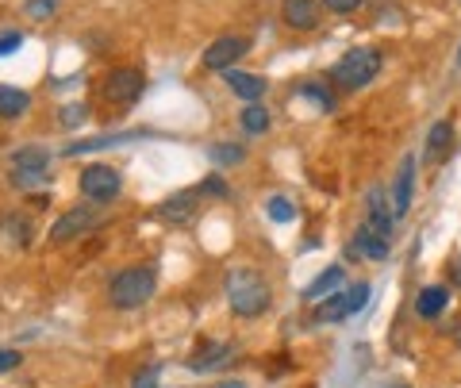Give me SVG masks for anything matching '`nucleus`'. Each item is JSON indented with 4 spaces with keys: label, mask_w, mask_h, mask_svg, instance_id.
<instances>
[{
    "label": "nucleus",
    "mask_w": 461,
    "mask_h": 388,
    "mask_svg": "<svg viewBox=\"0 0 461 388\" xmlns=\"http://www.w3.org/2000/svg\"><path fill=\"white\" fill-rule=\"evenodd\" d=\"M223 293H227V304L242 320H254V315H266L273 296H269V284L262 281V273L254 269H230L227 281H223Z\"/></svg>",
    "instance_id": "f257e3e1"
},
{
    "label": "nucleus",
    "mask_w": 461,
    "mask_h": 388,
    "mask_svg": "<svg viewBox=\"0 0 461 388\" xmlns=\"http://www.w3.org/2000/svg\"><path fill=\"white\" fill-rule=\"evenodd\" d=\"M158 289V273L150 266H131V269H123V273H115L112 284H108V300L120 311H131L139 304H147V300L154 296Z\"/></svg>",
    "instance_id": "f03ea898"
},
{
    "label": "nucleus",
    "mask_w": 461,
    "mask_h": 388,
    "mask_svg": "<svg viewBox=\"0 0 461 388\" xmlns=\"http://www.w3.org/2000/svg\"><path fill=\"white\" fill-rule=\"evenodd\" d=\"M381 74V50L377 47H354L350 54L330 66V81L339 89H366V85Z\"/></svg>",
    "instance_id": "7ed1b4c3"
},
{
    "label": "nucleus",
    "mask_w": 461,
    "mask_h": 388,
    "mask_svg": "<svg viewBox=\"0 0 461 388\" xmlns=\"http://www.w3.org/2000/svg\"><path fill=\"white\" fill-rule=\"evenodd\" d=\"M47 169H50V150L47 147H20L12 154V185L16 189H39L47 181Z\"/></svg>",
    "instance_id": "20e7f679"
},
{
    "label": "nucleus",
    "mask_w": 461,
    "mask_h": 388,
    "mask_svg": "<svg viewBox=\"0 0 461 388\" xmlns=\"http://www.w3.org/2000/svg\"><path fill=\"white\" fill-rule=\"evenodd\" d=\"M81 193L85 200H93V204H108V200H115L123 193V181L120 174H115L112 166H85L81 169Z\"/></svg>",
    "instance_id": "39448f33"
},
{
    "label": "nucleus",
    "mask_w": 461,
    "mask_h": 388,
    "mask_svg": "<svg viewBox=\"0 0 461 388\" xmlns=\"http://www.w3.org/2000/svg\"><path fill=\"white\" fill-rule=\"evenodd\" d=\"M366 300H369V284L357 281L354 289H346V293H339V296H327L323 304L315 308V323H339V320H346V315L362 311Z\"/></svg>",
    "instance_id": "423d86ee"
},
{
    "label": "nucleus",
    "mask_w": 461,
    "mask_h": 388,
    "mask_svg": "<svg viewBox=\"0 0 461 388\" xmlns=\"http://www.w3.org/2000/svg\"><path fill=\"white\" fill-rule=\"evenodd\" d=\"M142 89H147V77H142L139 69H112V74L100 81V93H104L112 104H120V108L139 104Z\"/></svg>",
    "instance_id": "0eeeda50"
},
{
    "label": "nucleus",
    "mask_w": 461,
    "mask_h": 388,
    "mask_svg": "<svg viewBox=\"0 0 461 388\" xmlns=\"http://www.w3.org/2000/svg\"><path fill=\"white\" fill-rule=\"evenodd\" d=\"M247 50H250V39H242V35H223V39H215L212 47L204 50V69H212V74H227L230 62H239Z\"/></svg>",
    "instance_id": "6e6552de"
},
{
    "label": "nucleus",
    "mask_w": 461,
    "mask_h": 388,
    "mask_svg": "<svg viewBox=\"0 0 461 388\" xmlns=\"http://www.w3.org/2000/svg\"><path fill=\"white\" fill-rule=\"evenodd\" d=\"M96 223H100V212L96 208H69L66 215H58V223L50 227V242L81 239V235H89Z\"/></svg>",
    "instance_id": "1a4fd4ad"
},
{
    "label": "nucleus",
    "mask_w": 461,
    "mask_h": 388,
    "mask_svg": "<svg viewBox=\"0 0 461 388\" xmlns=\"http://www.w3.org/2000/svg\"><path fill=\"white\" fill-rule=\"evenodd\" d=\"M411 193H415V154H408L400 162V169H396V181H393V215L396 220H403L408 215V208H411Z\"/></svg>",
    "instance_id": "9d476101"
},
{
    "label": "nucleus",
    "mask_w": 461,
    "mask_h": 388,
    "mask_svg": "<svg viewBox=\"0 0 461 388\" xmlns=\"http://www.w3.org/2000/svg\"><path fill=\"white\" fill-rule=\"evenodd\" d=\"M350 254L366 257V262H384V257H388V239L381 231H373L369 223H362L354 231V239H350Z\"/></svg>",
    "instance_id": "9b49d317"
},
{
    "label": "nucleus",
    "mask_w": 461,
    "mask_h": 388,
    "mask_svg": "<svg viewBox=\"0 0 461 388\" xmlns=\"http://www.w3.org/2000/svg\"><path fill=\"white\" fill-rule=\"evenodd\" d=\"M281 20L293 27V32H308V27L320 23V0H285Z\"/></svg>",
    "instance_id": "f8f14e48"
},
{
    "label": "nucleus",
    "mask_w": 461,
    "mask_h": 388,
    "mask_svg": "<svg viewBox=\"0 0 461 388\" xmlns=\"http://www.w3.org/2000/svg\"><path fill=\"white\" fill-rule=\"evenodd\" d=\"M223 81H227V89L235 93L239 100H247V104H262V96H266V81L262 77L242 74V69H227Z\"/></svg>",
    "instance_id": "ddd939ff"
},
{
    "label": "nucleus",
    "mask_w": 461,
    "mask_h": 388,
    "mask_svg": "<svg viewBox=\"0 0 461 388\" xmlns=\"http://www.w3.org/2000/svg\"><path fill=\"white\" fill-rule=\"evenodd\" d=\"M446 308H450V289H446V284H430V289L415 296V311H420L423 320H438Z\"/></svg>",
    "instance_id": "4468645a"
},
{
    "label": "nucleus",
    "mask_w": 461,
    "mask_h": 388,
    "mask_svg": "<svg viewBox=\"0 0 461 388\" xmlns=\"http://www.w3.org/2000/svg\"><path fill=\"white\" fill-rule=\"evenodd\" d=\"M196 196H200V189L196 193H173L162 208H158V215H162L166 223H185V220H193V212H196Z\"/></svg>",
    "instance_id": "2eb2a0df"
},
{
    "label": "nucleus",
    "mask_w": 461,
    "mask_h": 388,
    "mask_svg": "<svg viewBox=\"0 0 461 388\" xmlns=\"http://www.w3.org/2000/svg\"><path fill=\"white\" fill-rule=\"evenodd\" d=\"M450 142H454V123L450 120L430 123V131H427V162H442L446 150H450Z\"/></svg>",
    "instance_id": "dca6fc26"
},
{
    "label": "nucleus",
    "mask_w": 461,
    "mask_h": 388,
    "mask_svg": "<svg viewBox=\"0 0 461 388\" xmlns=\"http://www.w3.org/2000/svg\"><path fill=\"white\" fill-rule=\"evenodd\" d=\"M32 108V93H23L20 85H0V116H23Z\"/></svg>",
    "instance_id": "f3484780"
},
{
    "label": "nucleus",
    "mask_w": 461,
    "mask_h": 388,
    "mask_svg": "<svg viewBox=\"0 0 461 388\" xmlns=\"http://www.w3.org/2000/svg\"><path fill=\"white\" fill-rule=\"evenodd\" d=\"M339 284H342V266H330V269H323L320 277H315V281L308 284V289H304V296H308V300H320V296L327 300L330 293L339 289Z\"/></svg>",
    "instance_id": "a211bd4d"
},
{
    "label": "nucleus",
    "mask_w": 461,
    "mask_h": 388,
    "mask_svg": "<svg viewBox=\"0 0 461 388\" xmlns=\"http://www.w3.org/2000/svg\"><path fill=\"white\" fill-rule=\"evenodd\" d=\"M239 123H242V131L247 135H266L269 131V112L262 104H247L242 108V116H239Z\"/></svg>",
    "instance_id": "6ab92c4d"
},
{
    "label": "nucleus",
    "mask_w": 461,
    "mask_h": 388,
    "mask_svg": "<svg viewBox=\"0 0 461 388\" xmlns=\"http://www.w3.org/2000/svg\"><path fill=\"white\" fill-rule=\"evenodd\" d=\"M139 139L135 131H127V135H96V139H85V142H74L66 154H85V150H104V147H120V142H131Z\"/></svg>",
    "instance_id": "aec40b11"
},
{
    "label": "nucleus",
    "mask_w": 461,
    "mask_h": 388,
    "mask_svg": "<svg viewBox=\"0 0 461 388\" xmlns=\"http://www.w3.org/2000/svg\"><path fill=\"white\" fill-rule=\"evenodd\" d=\"M242 158H247V150H242L239 142H215L212 147V162L215 166H239Z\"/></svg>",
    "instance_id": "412c9836"
},
{
    "label": "nucleus",
    "mask_w": 461,
    "mask_h": 388,
    "mask_svg": "<svg viewBox=\"0 0 461 388\" xmlns=\"http://www.w3.org/2000/svg\"><path fill=\"white\" fill-rule=\"evenodd\" d=\"M300 93H304L308 100H315V104H320L323 112L335 108V96H330V85H323V81H304V85H300Z\"/></svg>",
    "instance_id": "4be33fe9"
},
{
    "label": "nucleus",
    "mask_w": 461,
    "mask_h": 388,
    "mask_svg": "<svg viewBox=\"0 0 461 388\" xmlns=\"http://www.w3.org/2000/svg\"><path fill=\"white\" fill-rule=\"evenodd\" d=\"M266 212H269V220H277V223H288L296 215V204L288 196H269V204H266Z\"/></svg>",
    "instance_id": "5701e85b"
},
{
    "label": "nucleus",
    "mask_w": 461,
    "mask_h": 388,
    "mask_svg": "<svg viewBox=\"0 0 461 388\" xmlns=\"http://www.w3.org/2000/svg\"><path fill=\"white\" fill-rule=\"evenodd\" d=\"M58 120H62V127H81L85 120H89V104H66L62 112H58Z\"/></svg>",
    "instance_id": "b1692460"
},
{
    "label": "nucleus",
    "mask_w": 461,
    "mask_h": 388,
    "mask_svg": "<svg viewBox=\"0 0 461 388\" xmlns=\"http://www.w3.org/2000/svg\"><path fill=\"white\" fill-rule=\"evenodd\" d=\"M54 8H58V0H27V5H23V12L32 20H47Z\"/></svg>",
    "instance_id": "393cba45"
},
{
    "label": "nucleus",
    "mask_w": 461,
    "mask_h": 388,
    "mask_svg": "<svg viewBox=\"0 0 461 388\" xmlns=\"http://www.w3.org/2000/svg\"><path fill=\"white\" fill-rule=\"evenodd\" d=\"M158 377H162V369L147 365L142 373H135V377H131V388H158Z\"/></svg>",
    "instance_id": "a878e982"
},
{
    "label": "nucleus",
    "mask_w": 461,
    "mask_h": 388,
    "mask_svg": "<svg viewBox=\"0 0 461 388\" xmlns=\"http://www.w3.org/2000/svg\"><path fill=\"white\" fill-rule=\"evenodd\" d=\"M23 47V35L20 32H5L0 35V59H5V54H16Z\"/></svg>",
    "instance_id": "bb28decb"
},
{
    "label": "nucleus",
    "mask_w": 461,
    "mask_h": 388,
    "mask_svg": "<svg viewBox=\"0 0 461 388\" xmlns=\"http://www.w3.org/2000/svg\"><path fill=\"white\" fill-rule=\"evenodd\" d=\"M200 193H208V196H227V185H223L220 174H212V177L200 181Z\"/></svg>",
    "instance_id": "cd10ccee"
},
{
    "label": "nucleus",
    "mask_w": 461,
    "mask_h": 388,
    "mask_svg": "<svg viewBox=\"0 0 461 388\" xmlns=\"http://www.w3.org/2000/svg\"><path fill=\"white\" fill-rule=\"evenodd\" d=\"M330 12H339V16H350V12L362 8V0H323Z\"/></svg>",
    "instance_id": "c85d7f7f"
},
{
    "label": "nucleus",
    "mask_w": 461,
    "mask_h": 388,
    "mask_svg": "<svg viewBox=\"0 0 461 388\" xmlns=\"http://www.w3.org/2000/svg\"><path fill=\"white\" fill-rule=\"evenodd\" d=\"M20 365V350H0V373L16 369Z\"/></svg>",
    "instance_id": "c756f323"
},
{
    "label": "nucleus",
    "mask_w": 461,
    "mask_h": 388,
    "mask_svg": "<svg viewBox=\"0 0 461 388\" xmlns=\"http://www.w3.org/2000/svg\"><path fill=\"white\" fill-rule=\"evenodd\" d=\"M450 277H454V284H457V289H461V254L454 257V266H450Z\"/></svg>",
    "instance_id": "7c9ffc66"
},
{
    "label": "nucleus",
    "mask_w": 461,
    "mask_h": 388,
    "mask_svg": "<svg viewBox=\"0 0 461 388\" xmlns=\"http://www.w3.org/2000/svg\"><path fill=\"white\" fill-rule=\"evenodd\" d=\"M212 388H247L242 381H220V384H212Z\"/></svg>",
    "instance_id": "2f4dec72"
},
{
    "label": "nucleus",
    "mask_w": 461,
    "mask_h": 388,
    "mask_svg": "<svg viewBox=\"0 0 461 388\" xmlns=\"http://www.w3.org/2000/svg\"><path fill=\"white\" fill-rule=\"evenodd\" d=\"M457 66H461V47H457Z\"/></svg>",
    "instance_id": "473e14b6"
}]
</instances>
